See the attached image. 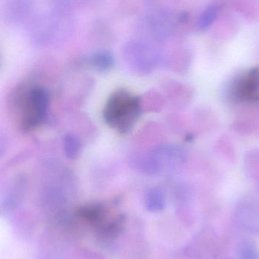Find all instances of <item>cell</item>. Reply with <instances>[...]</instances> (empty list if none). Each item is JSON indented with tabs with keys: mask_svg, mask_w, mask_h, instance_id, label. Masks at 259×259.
<instances>
[{
	"mask_svg": "<svg viewBox=\"0 0 259 259\" xmlns=\"http://www.w3.org/2000/svg\"><path fill=\"white\" fill-rule=\"evenodd\" d=\"M140 114V99L125 90L120 89L111 95L103 115L107 124L124 134L137 122Z\"/></svg>",
	"mask_w": 259,
	"mask_h": 259,
	"instance_id": "1",
	"label": "cell"
},
{
	"mask_svg": "<svg viewBox=\"0 0 259 259\" xmlns=\"http://www.w3.org/2000/svg\"><path fill=\"white\" fill-rule=\"evenodd\" d=\"M66 32V19L62 11L41 14L33 17L28 22L29 36L32 41L39 45L52 44Z\"/></svg>",
	"mask_w": 259,
	"mask_h": 259,
	"instance_id": "2",
	"label": "cell"
},
{
	"mask_svg": "<svg viewBox=\"0 0 259 259\" xmlns=\"http://www.w3.org/2000/svg\"><path fill=\"white\" fill-rule=\"evenodd\" d=\"M50 97L40 87L31 88L24 97L21 117V129L31 131L40 125L47 116Z\"/></svg>",
	"mask_w": 259,
	"mask_h": 259,
	"instance_id": "3",
	"label": "cell"
},
{
	"mask_svg": "<svg viewBox=\"0 0 259 259\" xmlns=\"http://www.w3.org/2000/svg\"><path fill=\"white\" fill-rule=\"evenodd\" d=\"M33 0H0V18L10 26H19L33 18Z\"/></svg>",
	"mask_w": 259,
	"mask_h": 259,
	"instance_id": "4",
	"label": "cell"
},
{
	"mask_svg": "<svg viewBox=\"0 0 259 259\" xmlns=\"http://www.w3.org/2000/svg\"><path fill=\"white\" fill-rule=\"evenodd\" d=\"M236 221L240 228L249 232L259 231V212L252 207L243 205L236 211Z\"/></svg>",
	"mask_w": 259,
	"mask_h": 259,
	"instance_id": "5",
	"label": "cell"
},
{
	"mask_svg": "<svg viewBox=\"0 0 259 259\" xmlns=\"http://www.w3.org/2000/svg\"><path fill=\"white\" fill-rule=\"evenodd\" d=\"M146 208L150 211H158L162 210L165 205V197L161 189H151L146 196Z\"/></svg>",
	"mask_w": 259,
	"mask_h": 259,
	"instance_id": "6",
	"label": "cell"
},
{
	"mask_svg": "<svg viewBox=\"0 0 259 259\" xmlns=\"http://www.w3.org/2000/svg\"><path fill=\"white\" fill-rule=\"evenodd\" d=\"M91 65L100 71H107L114 65V58L109 51H99L93 55L90 59Z\"/></svg>",
	"mask_w": 259,
	"mask_h": 259,
	"instance_id": "7",
	"label": "cell"
},
{
	"mask_svg": "<svg viewBox=\"0 0 259 259\" xmlns=\"http://www.w3.org/2000/svg\"><path fill=\"white\" fill-rule=\"evenodd\" d=\"M63 148L65 155L70 159H74L80 153L81 142L74 134H67L63 139Z\"/></svg>",
	"mask_w": 259,
	"mask_h": 259,
	"instance_id": "8",
	"label": "cell"
},
{
	"mask_svg": "<svg viewBox=\"0 0 259 259\" xmlns=\"http://www.w3.org/2000/svg\"><path fill=\"white\" fill-rule=\"evenodd\" d=\"M237 258L259 259V250L255 243L249 240H242L237 247Z\"/></svg>",
	"mask_w": 259,
	"mask_h": 259,
	"instance_id": "9",
	"label": "cell"
},
{
	"mask_svg": "<svg viewBox=\"0 0 259 259\" xmlns=\"http://www.w3.org/2000/svg\"><path fill=\"white\" fill-rule=\"evenodd\" d=\"M219 13V9L216 6H210L201 14L198 21V27L199 30H205L208 29L215 21Z\"/></svg>",
	"mask_w": 259,
	"mask_h": 259,
	"instance_id": "10",
	"label": "cell"
},
{
	"mask_svg": "<svg viewBox=\"0 0 259 259\" xmlns=\"http://www.w3.org/2000/svg\"><path fill=\"white\" fill-rule=\"evenodd\" d=\"M8 148V142L3 133L0 132V158L6 154Z\"/></svg>",
	"mask_w": 259,
	"mask_h": 259,
	"instance_id": "11",
	"label": "cell"
},
{
	"mask_svg": "<svg viewBox=\"0 0 259 259\" xmlns=\"http://www.w3.org/2000/svg\"><path fill=\"white\" fill-rule=\"evenodd\" d=\"M258 188H259V184H258Z\"/></svg>",
	"mask_w": 259,
	"mask_h": 259,
	"instance_id": "12",
	"label": "cell"
}]
</instances>
